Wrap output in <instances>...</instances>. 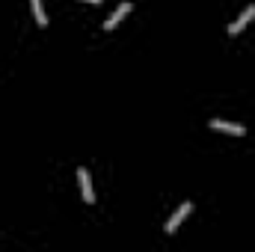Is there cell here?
<instances>
[{"mask_svg": "<svg viewBox=\"0 0 255 252\" xmlns=\"http://www.w3.org/2000/svg\"><path fill=\"white\" fill-rule=\"evenodd\" d=\"M190 211H193V202H184V205H181V208L169 217V223H166V235H175V229H178V226L190 217Z\"/></svg>", "mask_w": 255, "mask_h": 252, "instance_id": "cell-1", "label": "cell"}, {"mask_svg": "<svg viewBox=\"0 0 255 252\" xmlns=\"http://www.w3.org/2000/svg\"><path fill=\"white\" fill-rule=\"evenodd\" d=\"M86 3H101V0H86Z\"/></svg>", "mask_w": 255, "mask_h": 252, "instance_id": "cell-7", "label": "cell"}, {"mask_svg": "<svg viewBox=\"0 0 255 252\" xmlns=\"http://www.w3.org/2000/svg\"><path fill=\"white\" fill-rule=\"evenodd\" d=\"M214 130H223V133H232V136H244L247 133V127L244 125H235V122H223V119H214L211 122Z\"/></svg>", "mask_w": 255, "mask_h": 252, "instance_id": "cell-5", "label": "cell"}, {"mask_svg": "<svg viewBox=\"0 0 255 252\" xmlns=\"http://www.w3.org/2000/svg\"><path fill=\"white\" fill-rule=\"evenodd\" d=\"M77 181H80V193H83V202L86 205H92L95 202V190H92V181H89V172L80 166L77 169Z\"/></svg>", "mask_w": 255, "mask_h": 252, "instance_id": "cell-2", "label": "cell"}, {"mask_svg": "<svg viewBox=\"0 0 255 252\" xmlns=\"http://www.w3.org/2000/svg\"><path fill=\"white\" fill-rule=\"evenodd\" d=\"M253 18H255V3H250V6H247V9L241 12V18H238V21H235V24L229 27V33H232V36H238V33H241V30H244V27H247V24H250Z\"/></svg>", "mask_w": 255, "mask_h": 252, "instance_id": "cell-3", "label": "cell"}, {"mask_svg": "<svg viewBox=\"0 0 255 252\" xmlns=\"http://www.w3.org/2000/svg\"><path fill=\"white\" fill-rule=\"evenodd\" d=\"M130 9H133V6H130V0H128V3H122V6H119V9H116V12L104 21V30H116V24H119L122 18H128V15H130Z\"/></svg>", "mask_w": 255, "mask_h": 252, "instance_id": "cell-4", "label": "cell"}, {"mask_svg": "<svg viewBox=\"0 0 255 252\" xmlns=\"http://www.w3.org/2000/svg\"><path fill=\"white\" fill-rule=\"evenodd\" d=\"M30 6H33V18H36V24H39V27H48V15H45L42 0H30Z\"/></svg>", "mask_w": 255, "mask_h": 252, "instance_id": "cell-6", "label": "cell"}]
</instances>
